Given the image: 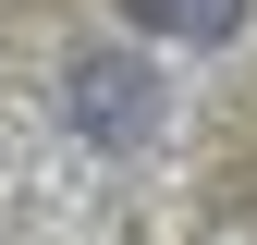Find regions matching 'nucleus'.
Here are the masks:
<instances>
[{"instance_id": "nucleus-1", "label": "nucleus", "mask_w": 257, "mask_h": 245, "mask_svg": "<svg viewBox=\"0 0 257 245\" xmlns=\"http://www.w3.org/2000/svg\"><path fill=\"white\" fill-rule=\"evenodd\" d=\"M74 122H86V135H110V147H135L147 122H159V86H147V61H122V49H86V61H74Z\"/></svg>"}, {"instance_id": "nucleus-2", "label": "nucleus", "mask_w": 257, "mask_h": 245, "mask_svg": "<svg viewBox=\"0 0 257 245\" xmlns=\"http://www.w3.org/2000/svg\"><path fill=\"white\" fill-rule=\"evenodd\" d=\"M122 25H147V37H196V49H220L245 25V0H122Z\"/></svg>"}]
</instances>
